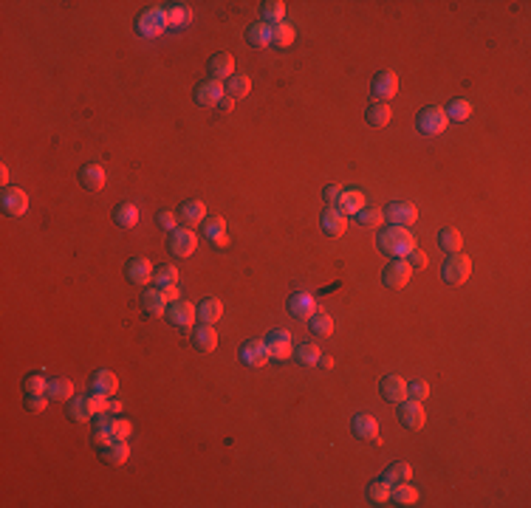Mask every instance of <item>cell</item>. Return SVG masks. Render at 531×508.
I'll use <instances>...</instances> for the list:
<instances>
[{"label":"cell","instance_id":"1","mask_svg":"<svg viewBox=\"0 0 531 508\" xmlns=\"http://www.w3.org/2000/svg\"><path fill=\"white\" fill-rule=\"evenodd\" d=\"M379 249L390 254L393 260H404L412 249H416V237L412 232H407L404 226H385L379 229Z\"/></svg>","mask_w":531,"mask_h":508},{"label":"cell","instance_id":"2","mask_svg":"<svg viewBox=\"0 0 531 508\" xmlns=\"http://www.w3.org/2000/svg\"><path fill=\"white\" fill-rule=\"evenodd\" d=\"M170 28V23H167V12L164 9H144L139 17H136V32L141 34V37H147V40H153V37H161L164 32Z\"/></svg>","mask_w":531,"mask_h":508},{"label":"cell","instance_id":"3","mask_svg":"<svg viewBox=\"0 0 531 508\" xmlns=\"http://www.w3.org/2000/svg\"><path fill=\"white\" fill-rule=\"evenodd\" d=\"M472 274V260L466 254H450L444 260V265H441V280H444L447 285H463Z\"/></svg>","mask_w":531,"mask_h":508},{"label":"cell","instance_id":"4","mask_svg":"<svg viewBox=\"0 0 531 508\" xmlns=\"http://www.w3.org/2000/svg\"><path fill=\"white\" fill-rule=\"evenodd\" d=\"M447 122H450V119H447L444 108L430 105V108H424V110L419 113L416 128H419V133H424V136H438V133L447 130Z\"/></svg>","mask_w":531,"mask_h":508},{"label":"cell","instance_id":"5","mask_svg":"<svg viewBox=\"0 0 531 508\" xmlns=\"http://www.w3.org/2000/svg\"><path fill=\"white\" fill-rule=\"evenodd\" d=\"M396 418H399V424H401L404 429H410V432H416V429H421V427L427 424L424 404H421V401H412V398L399 401V412H396Z\"/></svg>","mask_w":531,"mask_h":508},{"label":"cell","instance_id":"6","mask_svg":"<svg viewBox=\"0 0 531 508\" xmlns=\"http://www.w3.org/2000/svg\"><path fill=\"white\" fill-rule=\"evenodd\" d=\"M385 221L390 223V226H412L416 223V218H419V209H416V203H410V201H393V203H388L385 209Z\"/></svg>","mask_w":531,"mask_h":508},{"label":"cell","instance_id":"7","mask_svg":"<svg viewBox=\"0 0 531 508\" xmlns=\"http://www.w3.org/2000/svg\"><path fill=\"white\" fill-rule=\"evenodd\" d=\"M0 209H3V215L9 218H20L28 212V195L20 190V187H3L0 190Z\"/></svg>","mask_w":531,"mask_h":508},{"label":"cell","instance_id":"8","mask_svg":"<svg viewBox=\"0 0 531 508\" xmlns=\"http://www.w3.org/2000/svg\"><path fill=\"white\" fill-rule=\"evenodd\" d=\"M195 243H198V237L195 232H190L187 226H175L170 234H167V249L170 254L175 257H190L195 252Z\"/></svg>","mask_w":531,"mask_h":508},{"label":"cell","instance_id":"9","mask_svg":"<svg viewBox=\"0 0 531 508\" xmlns=\"http://www.w3.org/2000/svg\"><path fill=\"white\" fill-rule=\"evenodd\" d=\"M238 358L246 367H263L272 356H269V347H266V339H249L238 347Z\"/></svg>","mask_w":531,"mask_h":508},{"label":"cell","instance_id":"10","mask_svg":"<svg viewBox=\"0 0 531 508\" xmlns=\"http://www.w3.org/2000/svg\"><path fill=\"white\" fill-rule=\"evenodd\" d=\"M266 347H269V356L272 358H288L294 353V336L288 331H283V327H274V331L266 334Z\"/></svg>","mask_w":531,"mask_h":508},{"label":"cell","instance_id":"11","mask_svg":"<svg viewBox=\"0 0 531 508\" xmlns=\"http://www.w3.org/2000/svg\"><path fill=\"white\" fill-rule=\"evenodd\" d=\"M410 277H412V268H410L407 260H390L385 265V272H381V283H385L388 288H396V291L404 288L410 283Z\"/></svg>","mask_w":531,"mask_h":508},{"label":"cell","instance_id":"12","mask_svg":"<svg viewBox=\"0 0 531 508\" xmlns=\"http://www.w3.org/2000/svg\"><path fill=\"white\" fill-rule=\"evenodd\" d=\"M399 91V77L393 71H379L370 79V94L376 96V102H388L390 96H396Z\"/></svg>","mask_w":531,"mask_h":508},{"label":"cell","instance_id":"13","mask_svg":"<svg viewBox=\"0 0 531 508\" xmlns=\"http://www.w3.org/2000/svg\"><path fill=\"white\" fill-rule=\"evenodd\" d=\"M223 96H226V88L218 79H203L195 88V105H201V108H215Z\"/></svg>","mask_w":531,"mask_h":508},{"label":"cell","instance_id":"14","mask_svg":"<svg viewBox=\"0 0 531 508\" xmlns=\"http://www.w3.org/2000/svg\"><path fill=\"white\" fill-rule=\"evenodd\" d=\"M288 314L294 319H311L319 308H317V296L314 294H305V291H297V294H291L288 296V303H285Z\"/></svg>","mask_w":531,"mask_h":508},{"label":"cell","instance_id":"15","mask_svg":"<svg viewBox=\"0 0 531 508\" xmlns=\"http://www.w3.org/2000/svg\"><path fill=\"white\" fill-rule=\"evenodd\" d=\"M167 322L172 327H179V331H187V327L195 322V308L184 300H175V303H167V311H164Z\"/></svg>","mask_w":531,"mask_h":508},{"label":"cell","instance_id":"16","mask_svg":"<svg viewBox=\"0 0 531 508\" xmlns=\"http://www.w3.org/2000/svg\"><path fill=\"white\" fill-rule=\"evenodd\" d=\"M116 390H119V378H116V373H110V370H105V367L91 373V384H88V393H97V396L113 398Z\"/></svg>","mask_w":531,"mask_h":508},{"label":"cell","instance_id":"17","mask_svg":"<svg viewBox=\"0 0 531 508\" xmlns=\"http://www.w3.org/2000/svg\"><path fill=\"white\" fill-rule=\"evenodd\" d=\"M206 71H210V79H218V82H226L232 74H234V57L229 51H218L210 57L206 63Z\"/></svg>","mask_w":531,"mask_h":508},{"label":"cell","instance_id":"18","mask_svg":"<svg viewBox=\"0 0 531 508\" xmlns=\"http://www.w3.org/2000/svg\"><path fill=\"white\" fill-rule=\"evenodd\" d=\"M125 277H128L133 285H147V283L153 280V265H150V260H147V257H133V260H128Z\"/></svg>","mask_w":531,"mask_h":508},{"label":"cell","instance_id":"19","mask_svg":"<svg viewBox=\"0 0 531 508\" xmlns=\"http://www.w3.org/2000/svg\"><path fill=\"white\" fill-rule=\"evenodd\" d=\"M201 234L210 241L215 249H223L229 243V234H226V221L223 218H206L201 223Z\"/></svg>","mask_w":531,"mask_h":508},{"label":"cell","instance_id":"20","mask_svg":"<svg viewBox=\"0 0 531 508\" xmlns=\"http://www.w3.org/2000/svg\"><path fill=\"white\" fill-rule=\"evenodd\" d=\"M113 418L116 415H108V412H99V415L91 418V438H94L97 446L116 440V435H113Z\"/></svg>","mask_w":531,"mask_h":508},{"label":"cell","instance_id":"21","mask_svg":"<svg viewBox=\"0 0 531 508\" xmlns=\"http://www.w3.org/2000/svg\"><path fill=\"white\" fill-rule=\"evenodd\" d=\"M128 458H130L128 440H110V443H102V446H99V460L108 463V466H122Z\"/></svg>","mask_w":531,"mask_h":508},{"label":"cell","instance_id":"22","mask_svg":"<svg viewBox=\"0 0 531 508\" xmlns=\"http://www.w3.org/2000/svg\"><path fill=\"white\" fill-rule=\"evenodd\" d=\"M350 429H353V435H357L359 440H381V438H379V424H376V418L368 415V412H357V415H353Z\"/></svg>","mask_w":531,"mask_h":508},{"label":"cell","instance_id":"23","mask_svg":"<svg viewBox=\"0 0 531 508\" xmlns=\"http://www.w3.org/2000/svg\"><path fill=\"white\" fill-rule=\"evenodd\" d=\"M319 226H322V232H325L328 237H342L345 229H348V221H345V215L339 212L337 206H328V209H322Z\"/></svg>","mask_w":531,"mask_h":508},{"label":"cell","instance_id":"24","mask_svg":"<svg viewBox=\"0 0 531 508\" xmlns=\"http://www.w3.org/2000/svg\"><path fill=\"white\" fill-rule=\"evenodd\" d=\"M379 393L385 396L388 401H393V404H399V401H404L407 398V378H401V376H385L379 381Z\"/></svg>","mask_w":531,"mask_h":508},{"label":"cell","instance_id":"25","mask_svg":"<svg viewBox=\"0 0 531 508\" xmlns=\"http://www.w3.org/2000/svg\"><path fill=\"white\" fill-rule=\"evenodd\" d=\"M77 178H79V184L88 192H99L105 187V170H102V164H82Z\"/></svg>","mask_w":531,"mask_h":508},{"label":"cell","instance_id":"26","mask_svg":"<svg viewBox=\"0 0 531 508\" xmlns=\"http://www.w3.org/2000/svg\"><path fill=\"white\" fill-rule=\"evenodd\" d=\"M179 221H181L187 229L203 223V221H206V206H203V201H198V198L184 201V203L179 206Z\"/></svg>","mask_w":531,"mask_h":508},{"label":"cell","instance_id":"27","mask_svg":"<svg viewBox=\"0 0 531 508\" xmlns=\"http://www.w3.org/2000/svg\"><path fill=\"white\" fill-rule=\"evenodd\" d=\"M192 347L198 353H212L218 347V334H215V325H198L192 331Z\"/></svg>","mask_w":531,"mask_h":508},{"label":"cell","instance_id":"28","mask_svg":"<svg viewBox=\"0 0 531 508\" xmlns=\"http://www.w3.org/2000/svg\"><path fill=\"white\" fill-rule=\"evenodd\" d=\"M46 396L48 401H71L74 398V381L71 378H63V376H57V378H48V387H46Z\"/></svg>","mask_w":531,"mask_h":508},{"label":"cell","instance_id":"29","mask_svg":"<svg viewBox=\"0 0 531 508\" xmlns=\"http://www.w3.org/2000/svg\"><path fill=\"white\" fill-rule=\"evenodd\" d=\"M141 308L144 314H150V316H161L167 311V296L161 288H147L141 294Z\"/></svg>","mask_w":531,"mask_h":508},{"label":"cell","instance_id":"30","mask_svg":"<svg viewBox=\"0 0 531 508\" xmlns=\"http://www.w3.org/2000/svg\"><path fill=\"white\" fill-rule=\"evenodd\" d=\"M221 316H223V303L215 300V296H203L198 303V319L203 325H215V322H221Z\"/></svg>","mask_w":531,"mask_h":508},{"label":"cell","instance_id":"31","mask_svg":"<svg viewBox=\"0 0 531 508\" xmlns=\"http://www.w3.org/2000/svg\"><path fill=\"white\" fill-rule=\"evenodd\" d=\"M113 223L122 226V229H133V226L139 223V209H136V203H130V201L116 203V206H113Z\"/></svg>","mask_w":531,"mask_h":508},{"label":"cell","instance_id":"32","mask_svg":"<svg viewBox=\"0 0 531 508\" xmlns=\"http://www.w3.org/2000/svg\"><path fill=\"white\" fill-rule=\"evenodd\" d=\"M365 119H368L370 128H385V125H390L393 110H390L388 102H370L368 110H365Z\"/></svg>","mask_w":531,"mask_h":508},{"label":"cell","instance_id":"33","mask_svg":"<svg viewBox=\"0 0 531 508\" xmlns=\"http://www.w3.org/2000/svg\"><path fill=\"white\" fill-rule=\"evenodd\" d=\"M294 362H297V365H303V367H314L317 362H319V345H314L311 339L308 342H300V345H294Z\"/></svg>","mask_w":531,"mask_h":508},{"label":"cell","instance_id":"34","mask_svg":"<svg viewBox=\"0 0 531 508\" xmlns=\"http://www.w3.org/2000/svg\"><path fill=\"white\" fill-rule=\"evenodd\" d=\"M246 43L252 48H266V45H272V26H266L263 20L260 23H252L246 28Z\"/></svg>","mask_w":531,"mask_h":508},{"label":"cell","instance_id":"35","mask_svg":"<svg viewBox=\"0 0 531 508\" xmlns=\"http://www.w3.org/2000/svg\"><path fill=\"white\" fill-rule=\"evenodd\" d=\"M260 17H263L266 26L283 23V17H285V3H283V0H263V3H260Z\"/></svg>","mask_w":531,"mask_h":508},{"label":"cell","instance_id":"36","mask_svg":"<svg viewBox=\"0 0 531 508\" xmlns=\"http://www.w3.org/2000/svg\"><path fill=\"white\" fill-rule=\"evenodd\" d=\"M308 331H311V336H317V339H325V336L334 334V319H331L325 311H317V314L308 319Z\"/></svg>","mask_w":531,"mask_h":508},{"label":"cell","instance_id":"37","mask_svg":"<svg viewBox=\"0 0 531 508\" xmlns=\"http://www.w3.org/2000/svg\"><path fill=\"white\" fill-rule=\"evenodd\" d=\"M416 500H419V489L416 486H410V483L390 486V500L388 502H393V505H416Z\"/></svg>","mask_w":531,"mask_h":508},{"label":"cell","instance_id":"38","mask_svg":"<svg viewBox=\"0 0 531 508\" xmlns=\"http://www.w3.org/2000/svg\"><path fill=\"white\" fill-rule=\"evenodd\" d=\"M438 246H441V252H447V254H458L461 246H463V237H461L458 229L447 226V229L438 232Z\"/></svg>","mask_w":531,"mask_h":508},{"label":"cell","instance_id":"39","mask_svg":"<svg viewBox=\"0 0 531 508\" xmlns=\"http://www.w3.org/2000/svg\"><path fill=\"white\" fill-rule=\"evenodd\" d=\"M362 206H365V195L359 190H342V198H339V206H337L342 215H357Z\"/></svg>","mask_w":531,"mask_h":508},{"label":"cell","instance_id":"40","mask_svg":"<svg viewBox=\"0 0 531 508\" xmlns=\"http://www.w3.org/2000/svg\"><path fill=\"white\" fill-rule=\"evenodd\" d=\"M223 88H226V96L241 99V96H246V94L252 91V79H249L246 74H232V77L223 82Z\"/></svg>","mask_w":531,"mask_h":508},{"label":"cell","instance_id":"41","mask_svg":"<svg viewBox=\"0 0 531 508\" xmlns=\"http://www.w3.org/2000/svg\"><path fill=\"white\" fill-rule=\"evenodd\" d=\"M164 12H167V23L175 26V28H181V26H187V23L192 20L190 3H167Z\"/></svg>","mask_w":531,"mask_h":508},{"label":"cell","instance_id":"42","mask_svg":"<svg viewBox=\"0 0 531 508\" xmlns=\"http://www.w3.org/2000/svg\"><path fill=\"white\" fill-rule=\"evenodd\" d=\"M381 477H385V480H388L390 486H396V483H410V480H412V466H410V463H404V460L390 463Z\"/></svg>","mask_w":531,"mask_h":508},{"label":"cell","instance_id":"43","mask_svg":"<svg viewBox=\"0 0 531 508\" xmlns=\"http://www.w3.org/2000/svg\"><path fill=\"white\" fill-rule=\"evenodd\" d=\"M179 268L175 265H170V263H161V265H156L153 268V285L156 288H167V285H175L179 283Z\"/></svg>","mask_w":531,"mask_h":508},{"label":"cell","instance_id":"44","mask_svg":"<svg viewBox=\"0 0 531 508\" xmlns=\"http://www.w3.org/2000/svg\"><path fill=\"white\" fill-rule=\"evenodd\" d=\"M294 37H297V32H294V26L291 23H277V26H272V45L274 48H288L291 43H294Z\"/></svg>","mask_w":531,"mask_h":508},{"label":"cell","instance_id":"45","mask_svg":"<svg viewBox=\"0 0 531 508\" xmlns=\"http://www.w3.org/2000/svg\"><path fill=\"white\" fill-rule=\"evenodd\" d=\"M368 500L373 505H381V502L390 500V483L385 480V477H376V480L368 483Z\"/></svg>","mask_w":531,"mask_h":508},{"label":"cell","instance_id":"46","mask_svg":"<svg viewBox=\"0 0 531 508\" xmlns=\"http://www.w3.org/2000/svg\"><path fill=\"white\" fill-rule=\"evenodd\" d=\"M447 119H452V122H466V119L472 116V102L469 99H452L447 108H444Z\"/></svg>","mask_w":531,"mask_h":508},{"label":"cell","instance_id":"47","mask_svg":"<svg viewBox=\"0 0 531 508\" xmlns=\"http://www.w3.org/2000/svg\"><path fill=\"white\" fill-rule=\"evenodd\" d=\"M381 221H385V212L381 209H370V206H362L359 212H357V223L359 226H381Z\"/></svg>","mask_w":531,"mask_h":508},{"label":"cell","instance_id":"48","mask_svg":"<svg viewBox=\"0 0 531 508\" xmlns=\"http://www.w3.org/2000/svg\"><path fill=\"white\" fill-rule=\"evenodd\" d=\"M46 387H48V378L43 373H28L23 378V390L26 393H46Z\"/></svg>","mask_w":531,"mask_h":508},{"label":"cell","instance_id":"49","mask_svg":"<svg viewBox=\"0 0 531 508\" xmlns=\"http://www.w3.org/2000/svg\"><path fill=\"white\" fill-rule=\"evenodd\" d=\"M427 396H430V384H427V381H421V378L407 381V398H412V401H427Z\"/></svg>","mask_w":531,"mask_h":508},{"label":"cell","instance_id":"50","mask_svg":"<svg viewBox=\"0 0 531 508\" xmlns=\"http://www.w3.org/2000/svg\"><path fill=\"white\" fill-rule=\"evenodd\" d=\"M46 404H48V396H46V393H26V401H23V407H26L28 412H34V415L46 412Z\"/></svg>","mask_w":531,"mask_h":508},{"label":"cell","instance_id":"51","mask_svg":"<svg viewBox=\"0 0 531 508\" xmlns=\"http://www.w3.org/2000/svg\"><path fill=\"white\" fill-rule=\"evenodd\" d=\"M130 432H133L130 421H125V418L116 415V418H113V435H116V440H128V438H130Z\"/></svg>","mask_w":531,"mask_h":508},{"label":"cell","instance_id":"52","mask_svg":"<svg viewBox=\"0 0 531 508\" xmlns=\"http://www.w3.org/2000/svg\"><path fill=\"white\" fill-rule=\"evenodd\" d=\"M339 198H342V187H337V184H328L325 190H322V201H325V206H339Z\"/></svg>","mask_w":531,"mask_h":508},{"label":"cell","instance_id":"53","mask_svg":"<svg viewBox=\"0 0 531 508\" xmlns=\"http://www.w3.org/2000/svg\"><path fill=\"white\" fill-rule=\"evenodd\" d=\"M156 221H159V226H161L164 232H172V229H175V212H170V209H161V212L156 215Z\"/></svg>","mask_w":531,"mask_h":508},{"label":"cell","instance_id":"54","mask_svg":"<svg viewBox=\"0 0 531 508\" xmlns=\"http://www.w3.org/2000/svg\"><path fill=\"white\" fill-rule=\"evenodd\" d=\"M404 260L410 263V268H424V265H427V254H424L421 249H412V252H410Z\"/></svg>","mask_w":531,"mask_h":508},{"label":"cell","instance_id":"55","mask_svg":"<svg viewBox=\"0 0 531 508\" xmlns=\"http://www.w3.org/2000/svg\"><path fill=\"white\" fill-rule=\"evenodd\" d=\"M161 291H164V296H167V303H175V300H181L179 283H175V285H167V288H161Z\"/></svg>","mask_w":531,"mask_h":508},{"label":"cell","instance_id":"56","mask_svg":"<svg viewBox=\"0 0 531 508\" xmlns=\"http://www.w3.org/2000/svg\"><path fill=\"white\" fill-rule=\"evenodd\" d=\"M108 412H110V415H119V412H122V404L116 401V398H108Z\"/></svg>","mask_w":531,"mask_h":508},{"label":"cell","instance_id":"57","mask_svg":"<svg viewBox=\"0 0 531 508\" xmlns=\"http://www.w3.org/2000/svg\"><path fill=\"white\" fill-rule=\"evenodd\" d=\"M218 108H221V110H223V113H229V110H232V108H234V99H232V96H223V99H221V102H218Z\"/></svg>","mask_w":531,"mask_h":508},{"label":"cell","instance_id":"58","mask_svg":"<svg viewBox=\"0 0 531 508\" xmlns=\"http://www.w3.org/2000/svg\"><path fill=\"white\" fill-rule=\"evenodd\" d=\"M317 365H319L322 370H331V367H334V358H331V356H319V362H317Z\"/></svg>","mask_w":531,"mask_h":508},{"label":"cell","instance_id":"59","mask_svg":"<svg viewBox=\"0 0 531 508\" xmlns=\"http://www.w3.org/2000/svg\"><path fill=\"white\" fill-rule=\"evenodd\" d=\"M0 181H3V187H9V170H6V167L0 170Z\"/></svg>","mask_w":531,"mask_h":508}]
</instances>
